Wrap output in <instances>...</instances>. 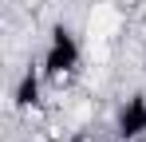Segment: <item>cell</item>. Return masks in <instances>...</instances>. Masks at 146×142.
I'll list each match as a JSON object with an SVG mask.
<instances>
[{
	"label": "cell",
	"instance_id": "obj_2",
	"mask_svg": "<svg viewBox=\"0 0 146 142\" xmlns=\"http://www.w3.org/2000/svg\"><path fill=\"white\" fill-rule=\"evenodd\" d=\"M111 138L115 142L146 138V91H130L111 107Z\"/></svg>",
	"mask_w": 146,
	"mask_h": 142
},
{
	"label": "cell",
	"instance_id": "obj_1",
	"mask_svg": "<svg viewBox=\"0 0 146 142\" xmlns=\"http://www.w3.org/2000/svg\"><path fill=\"white\" fill-rule=\"evenodd\" d=\"M87 63V44H83V32H75L67 20H55L44 36V51H40V71L48 79L51 95H71L79 75Z\"/></svg>",
	"mask_w": 146,
	"mask_h": 142
},
{
	"label": "cell",
	"instance_id": "obj_3",
	"mask_svg": "<svg viewBox=\"0 0 146 142\" xmlns=\"http://www.w3.org/2000/svg\"><path fill=\"white\" fill-rule=\"evenodd\" d=\"M142 67H146V51H142Z\"/></svg>",
	"mask_w": 146,
	"mask_h": 142
}]
</instances>
